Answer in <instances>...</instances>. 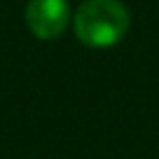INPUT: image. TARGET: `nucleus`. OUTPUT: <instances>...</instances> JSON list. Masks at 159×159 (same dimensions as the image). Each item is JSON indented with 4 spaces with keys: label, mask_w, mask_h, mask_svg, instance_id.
I'll return each mask as SVG.
<instances>
[{
    "label": "nucleus",
    "mask_w": 159,
    "mask_h": 159,
    "mask_svg": "<svg viewBox=\"0 0 159 159\" xmlns=\"http://www.w3.org/2000/svg\"><path fill=\"white\" fill-rule=\"evenodd\" d=\"M26 26L40 40H54L68 28V0H30L26 5Z\"/></svg>",
    "instance_id": "nucleus-2"
},
{
    "label": "nucleus",
    "mask_w": 159,
    "mask_h": 159,
    "mask_svg": "<svg viewBox=\"0 0 159 159\" xmlns=\"http://www.w3.org/2000/svg\"><path fill=\"white\" fill-rule=\"evenodd\" d=\"M131 14L122 0H84L73 19V30L91 49L115 47L126 35Z\"/></svg>",
    "instance_id": "nucleus-1"
}]
</instances>
